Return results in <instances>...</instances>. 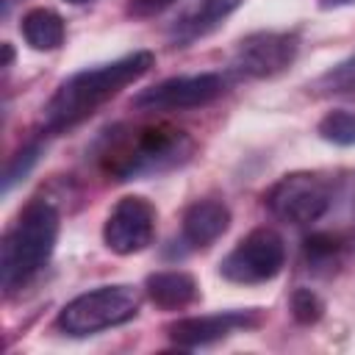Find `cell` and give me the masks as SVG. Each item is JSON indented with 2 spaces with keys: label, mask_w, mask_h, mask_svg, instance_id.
<instances>
[{
  "label": "cell",
  "mask_w": 355,
  "mask_h": 355,
  "mask_svg": "<svg viewBox=\"0 0 355 355\" xmlns=\"http://www.w3.org/2000/svg\"><path fill=\"white\" fill-rule=\"evenodd\" d=\"M286 263V244L269 227H255L247 233L219 263V275L230 283L255 286L280 275Z\"/></svg>",
  "instance_id": "cell-6"
},
{
  "label": "cell",
  "mask_w": 355,
  "mask_h": 355,
  "mask_svg": "<svg viewBox=\"0 0 355 355\" xmlns=\"http://www.w3.org/2000/svg\"><path fill=\"white\" fill-rule=\"evenodd\" d=\"M19 33L28 42V47L42 50V53L58 50L67 39L64 19L50 8H31L19 22Z\"/></svg>",
  "instance_id": "cell-14"
},
{
  "label": "cell",
  "mask_w": 355,
  "mask_h": 355,
  "mask_svg": "<svg viewBox=\"0 0 355 355\" xmlns=\"http://www.w3.org/2000/svg\"><path fill=\"white\" fill-rule=\"evenodd\" d=\"M39 141H31V144H25L11 161H8V166H6V180H3V189L8 191L19 178H25L28 172H31V166L36 164V158H39Z\"/></svg>",
  "instance_id": "cell-19"
},
{
  "label": "cell",
  "mask_w": 355,
  "mask_h": 355,
  "mask_svg": "<svg viewBox=\"0 0 355 355\" xmlns=\"http://www.w3.org/2000/svg\"><path fill=\"white\" fill-rule=\"evenodd\" d=\"M291 313H294V319H297L300 324H313V322L322 319L324 302L319 300L316 291H311V288H297V291L291 294Z\"/></svg>",
  "instance_id": "cell-18"
},
{
  "label": "cell",
  "mask_w": 355,
  "mask_h": 355,
  "mask_svg": "<svg viewBox=\"0 0 355 355\" xmlns=\"http://www.w3.org/2000/svg\"><path fill=\"white\" fill-rule=\"evenodd\" d=\"M244 0H200L194 8H189L175 25L169 28V42L175 47H186L202 36H208L214 28H219Z\"/></svg>",
  "instance_id": "cell-12"
},
{
  "label": "cell",
  "mask_w": 355,
  "mask_h": 355,
  "mask_svg": "<svg viewBox=\"0 0 355 355\" xmlns=\"http://www.w3.org/2000/svg\"><path fill=\"white\" fill-rule=\"evenodd\" d=\"M139 313V294L133 286H100L78 294L58 311V330L75 338L94 336L108 327H119Z\"/></svg>",
  "instance_id": "cell-4"
},
{
  "label": "cell",
  "mask_w": 355,
  "mask_h": 355,
  "mask_svg": "<svg viewBox=\"0 0 355 355\" xmlns=\"http://www.w3.org/2000/svg\"><path fill=\"white\" fill-rule=\"evenodd\" d=\"M144 291L158 308L175 311L197 300V280L183 269H166V272L150 275L144 280Z\"/></svg>",
  "instance_id": "cell-13"
},
{
  "label": "cell",
  "mask_w": 355,
  "mask_h": 355,
  "mask_svg": "<svg viewBox=\"0 0 355 355\" xmlns=\"http://www.w3.org/2000/svg\"><path fill=\"white\" fill-rule=\"evenodd\" d=\"M300 39L288 31H258L244 36L230 58V67L241 78H275L297 58Z\"/></svg>",
  "instance_id": "cell-7"
},
{
  "label": "cell",
  "mask_w": 355,
  "mask_h": 355,
  "mask_svg": "<svg viewBox=\"0 0 355 355\" xmlns=\"http://www.w3.org/2000/svg\"><path fill=\"white\" fill-rule=\"evenodd\" d=\"M194 153V141L186 130L172 125H147L128 130H108L97 150V161L114 180H136L147 175L169 172L186 164Z\"/></svg>",
  "instance_id": "cell-2"
},
{
  "label": "cell",
  "mask_w": 355,
  "mask_h": 355,
  "mask_svg": "<svg viewBox=\"0 0 355 355\" xmlns=\"http://www.w3.org/2000/svg\"><path fill=\"white\" fill-rule=\"evenodd\" d=\"M263 322V313L258 308L244 311H219V313H202V316H183L166 327V336L172 344L183 349L205 347L219 338H227L236 330H252Z\"/></svg>",
  "instance_id": "cell-10"
},
{
  "label": "cell",
  "mask_w": 355,
  "mask_h": 355,
  "mask_svg": "<svg viewBox=\"0 0 355 355\" xmlns=\"http://www.w3.org/2000/svg\"><path fill=\"white\" fill-rule=\"evenodd\" d=\"M58 227L61 216L47 200H31L19 211L0 247V286L6 294H14L42 272L55 250Z\"/></svg>",
  "instance_id": "cell-3"
},
{
  "label": "cell",
  "mask_w": 355,
  "mask_h": 355,
  "mask_svg": "<svg viewBox=\"0 0 355 355\" xmlns=\"http://www.w3.org/2000/svg\"><path fill=\"white\" fill-rule=\"evenodd\" d=\"M316 133L338 147H355V111L349 108H336L324 114L316 125Z\"/></svg>",
  "instance_id": "cell-15"
},
{
  "label": "cell",
  "mask_w": 355,
  "mask_h": 355,
  "mask_svg": "<svg viewBox=\"0 0 355 355\" xmlns=\"http://www.w3.org/2000/svg\"><path fill=\"white\" fill-rule=\"evenodd\" d=\"M178 0H128V17H136V19H147V17H155L161 11H166L169 6H175Z\"/></svg>",
  "instance_id": "cell-20"
},
{
  "label": "cell",
  "mask_w": 355,
  "mask_h": 355,
  "mask_svg": "<svg viewBox=\"0 0 355 355\" xmlns=\"http://www.w3.org/2000/svg\"><path fill=\"white\" fill-rule=\"evenodd\" d=\"M225 78L216 72H200V75H178L166 78L133 97V105L139 111H186L200 108L222 97Z\"/></svg>",
  "instance_id": "cell-8"
},
{
  "label": "cell",
  "mask_w": 355,
  "mask_h": 355,
  "mask_svg": "<svg viewBox=\"0 0 355 355\" xmlns=\"http://www.w3.org/2000/svg\"><path fill=\"white\" fill-rule=\"evenodd\" d=\"M14 3H19V0H3V14H8V11H11V6H14Z\"/></svg>",
  "instance_id": "cell-22"
},
{
  "label": "cell",
  "mask_w": 355,
  "mask_h": 355,
  "mask_svg": "<svg viewBox=\"0 0 355 355\" xmlns=\"http://www.w3.org/2000/svg\"><path fill=\"white\" fill-rule=\"evenodd\" d=\"M230 227V208L222 200H197L186 208L180 236L189 247H211Z\"/></svg>",
  "instance_id": "cell-11"
},
{
  "label": "cell",
  "mask_w": 355,
  "mask_h": 355,
  "mask_svg": "<svg viewBox=\"0 0 355 355\" xmlns=\"http://www.w3.org/2000/svg\"><path fill=\"white\" fill-rule=\"evenodd\" d=\"M347 3H355V0H319L322 8H338V6H347Z\"/></svg>",
  "instance_id": "cell-21"
},
{
  "label": "cell",
  "mask_w": 355,
  "mask_h": 355,
  "mask_svg": "<svg viewBox=\"0 0 355 355\" xmlns=\"http://www.w3.org/2000/svg\"><path fill=\"white\" fill-rule=\"evenodd\" d=\"M347 241L338 233H311L305 239V258L313 266H330L341 258Z\"/></svg>",
  "instance_id": "cell-17"
},
{
  "label": "cell",
  "mask_w": 355,
  "mask_h": 355,
  "mask_svg": "<svg viewBox=\"0 0 355 355\" xmlns=\"http://www.w3.org/2000/svg\"><path fill=\"white\" fill-rule=\"evenodd\" d=\"M155 236V208L150 200L130 194L122 197L105 219L103 241L116 255L141 252Z\"/></svg>",
  "instance_id": "cell-9"
},
{
  "label": "cell",
  "mask_w": 355,
  "mask_h": 355,
  "mask_svg": "<svg viewBox=\"0 0 355 355\" xmlns=\"http://www.w3.org/2000/svg\"><path fill=\"white\" fill-rule=\"evenodd\" d=\"M67 3H72V6H80V3H89V0H67Z\"/></svg>",
  "instance_id": "cell-23"
},
{
  "label": "cell",
  "mask_w": 355,
  "mask_h": 355,
  "mask_svg": "<svg viewBox=\"0 0 355 355\" xmlns=\"http://www.w3.org/2000/svg\"><path fill=\"white\" fill-rule=\"evenodd\" d=\"M313 92L322 97L330 94H355V53L347 55L344 61H338L336 67H330L327 72H322L313 80Z\"/></svg>",
  "instance_id": "cell-16"
},
{
  "label": "cell",
  "mask_w": 355,
  "mask_h": 355,
  "mask_svg": "<svg viewBox=\"0 0 355 355\" xmlns=\"http://www.w3.org/2000/svg\"><path fill=\"white\" fill-rule=\"evenodd\" d=\"M330 202V183L313 172H288L263 194V205L269 208V214L297 227L319 222L327 214Z\"/></svg>",
  "instance_id": "cell-5"
},
{
  "label": "cell",
  "mask_w": 355,
  "mask_h": 355,
  "mask_svg": "<svg viewBox=\"0 0 355 355\" xmlns=\"http://www.w3.org/2000/svg\"><path fill=\"white\" fill-rule=\"evenodd\" d=\"M155 64V55L150 50L128 53L116 61L97 64L89 69H80L58 83L53 97L44 105L42 122L47 133H64L83 119H89L100 105H105L111 97H116L125 86L136 83L141 75L150 72Z\"/></svg>",
  "instance_id": "cell-1"
}]
</instances>
